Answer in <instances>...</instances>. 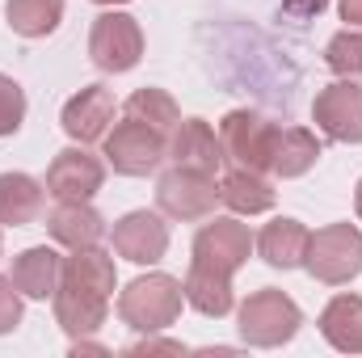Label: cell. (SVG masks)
<instances>
[{"label":"cell","instance_id":"1","mask_svg":"<svg viewBox=\"0 0 362 358\" xmlns=\"http://www.w3.org/2000/svg\"><path fill=\"white\" fill-rule=\"evenodd\" d=\"M181 304H185V291H181V278L173 274H139L135 282L122 287L118 295V316L127 329L135 333H165L169 325H177Z\"/></svg>","mask_w":362,"mask_h":358},{"label":"cell","instance_id":"2","mask_svg":"<svg viewBox=\"0 0 362 358\" xmlns=\"http://www.w3.org/2000/svg\"><path fill=\"white\" fill-rule=\"evenodd\" d=\"M299 325H303L299 304H295L286 291H278V287L253 291V295L240 304V312H236L240 337H245L249 346H257V350H278V346H286V342L299 333Z\"/></svg>","mask_w":362,"mask_h":358},{"label":"cell","instance_id":"3","mask_svg":"<svg viewBox=\"0 0 362 358\" xmlns=\"http://www.w3.org/2000/svg\"><path fill=\"white\" fill-rule=\"evenodd\" d=\"M101 156L122 178H148L169 161V135H160L156 127H148L139 118H122L105 131Z\"/></svg>","mask_w":362,"mask_h":358},{"label":"cell","instance_id":"4","mask_svg":"<svg viewBox=\"0 0 362 358\" xmlns=\"http://www.w3.org/2000/svg\"><path fill=\"white\" fill-rule=\"evenodd\" d=\"M303 270L325 287H346L362 274V232L354 224H329L312 232Z\"/></svg>","mask_w":362,"mask_h":358},{"label":"cell","instance_id":"5","mask_svg":"<svg viewBox=\"0 0 362 358\" xmlns=\"http://www.w3.org/2000/svg\"><path fill=\"white\" fill-rule=\"evenodd\" d=\"M89 59L105 76H122L144 59V30L131 13L105 8L89 30Z\"/></svg>","mask_w":362,"mask_h":358},{"label":"cell","instance_id":"6","mask_svg":"<svg viewBox=\"0 0 362 358\" xmlns=\"http://www.w3.org/2000/svg\"><path fill=\"white\" fill-rule=\"evenodd\" d=\"M274 135L278 122H270L257 110H232L219 122V144H223V161L253 169V173H270V156H274Z\"/></svg>","mask_w":362,"mask_h":358},{"label":"cell","instance_id":"7","mask_svg":"<svg viewBox=\"0 0 362 358\" xmlns=\"http://www.w3.org/2000/svg\"><path fill=\"white\" fill-rule=\"evenodd\" d=\"M219 202H223L219 198V181L211 173H194V169H177L173 165L156 181V207H160L165 219H181V224L211 219Z\"/></svg>","mask_w":362,"mask_h":358},{"label":"cell","instance_id":"8","mask_svg":"<svg viewBox=\"0 0 362 358\" xmlns=\"http://www.w3.org/2000/svg\"><path fill=\"white\" fill-rule=\"evenodd\" d=\"M249 253H253V232H249V224H240L236 215H215L211 224L198 228V236H194V258H189V262L215 270V274H232V278H236V270L249 262Z\"/></svg>","mask_w":362,"mask_h":358},{"label":"cell","instance_id":"9","mask_svg":"<svg viewBox=\"0 0 362 358\" xmlns=\"http://www.w3.org/2000/svg\"><path fill=\"white\" fill-rule=\"evenodd\" d=\"M312 122L333 144H362V85L346 76L325 85L312 101Z\"/></svg>","mask_w":362,"mask_h":358},{"label":"cell","instance_id":"10","mask_svg":"<svg viewBox=\"0 0 362 358\" xmlns=\"http://www.w3.org/2000/svg\"><path fill=\"white\" fill-rule=\"evenodd\" d=\"M47 194L55 202L64 198H93L105 185V161L93 156L89 144H72L64 152H55V161L47 165Z\"/></svg>","mask_w":362,"mask_h":358},{"label":"cell","instance_id":"11","mask_svg":"<svg viewBox=\"0 0 362 358\" xmlns=\"http://www.w3.org/2000/svg\"><path fill=\"white\" fill-rule=\"evenodd\" d=\"M114 253L131 266H156L169 253V224L156 211H127L114 224Z\"/></svg>","mask_w":362,"mask_h":358},{"label":"cell","instance_id":"12","mask_svg":"<svg viewBox=\"0 0 362 358\" xmlns=\"http://www.w3.org/2000/svg\"><path fill=\"white\" fill-rule=\"evenodd\" d=\"M114 114H118L114 93L105 89V85H85L81 93H72V97L64 101L59 127H64V135H68L72 144H97V139H105V131L114 127Z\"/></svg>","mask_w":362,"mask_h":358},{"label":"cell","instance_id":"13","mask_svg":"<svg viewBox=\"0 0 362 358\" xmlns=\"http://www.w3.org/2000/svg\"><path fill=\"white\" fill-rule=\"evenodd\" d=\"M169 161L177 169H194V173H211L219 178L223 169V144L219 131L206 118H181L169 135Z\"/></svg>","mask_w":362,"mask_h":358},{"label":"cell","instance_id":"14","mask_svg":"<svg viewBox=\"0 0 362 358\" xmlns=\"http://www.w3.org/2000/svg\"><path fill=\"white\" fill-rule=\"evenodd\" d=\"M51 308H55V325L76 342V337H93L105 316H110V295H97L85 287H72V282H59L55 295H51Z\"/></svg>","mask_w":362,"mask_h":358},{"label":"cell","instance_id":"15","mask_svg":"<svg viewBox=\"0 0 362 358\" xmlns=\"http://www.w3.org/2000/svg\"><path fill=\"white\" fill-rule=\"evenodd\" d=\"M47 232L64 249H93L105 236V219H101V211L93 207L89 198H64L47 215Z\"/></svg>","mask_w":362,"mask_h":358},{"label":"cell","instance_id":"16","mask_svg":"<svg viewBox=\"0 0 362 358\" xmlns=\"http://www.w3.org/2000/svg\"><path fill=\"white\" fill-rule=\"evenodd\" d=\"M308 241H312V232L299 224V219H291V215H278L270 219L262 232H257V253H262V262L274 270H299L303 266V258H308Z\"/></svg>","mask_w":362,"mask_h":358},{"label":"cell","instance_id":"17","mask_svg":"<svg viewBox=\"0 0 362 358\" xmlns=\"http://www.w3.org/2000/svg\"><path fill=\"white\" fill-rule=\"evenodd\" d=\"M59 274H64V258L51 249V245H34V249H21L13 258V282L25 299H51L55 287H59Z\"/></svg>","mask_w":362,"mask_h":358},{"label":"cell","instance_id":"18","mask_svg":"<svg viewBox=\"0 0 362 358\" xmlns=\"http://www.w3.org/2000/svg\"><path fill=\"white\" fill-rule=\"evenodd\" d=\"M181 291H185V304H189L198 316H211V321H219V316H228V312L236 308L232 274H215V270L194 266V262H189V270H185Z\"/></svg>","mask_w":362,"mask_h":358},{"label":"cell","instance_id":"19","mask_svg":"<svg viewBox=\"0 0 362 358\" xmlns=\"http://www.w3.org/2000/svg\"><path fill=\"white\" fill-rule=\"evenodd\" d=\"M47 185L30 173H0V228H25L42 215Z\"/></svg>","mask_w":362,"mask_h":358},{"label":"cell","instance_id":"20","mask_svg":"<svg viewBox=\"0 0 362 358\" xmlns=\"http://www.w3.org/2000/svg\"><path fill=\"white\" fill-rule=\"evenodd\" d=\"M320 337L341 350V354H362V299L358 295H333L320 312Z\"/></svg>","mask_w":362,"mask_h":358},{"label":"cell","instance_id":"21","mask_svg":"<svg viewBox=\"0 0 362 358\" xmlns=\"http://www.w3.org/2000/svg\"><path fill=\"white\" fill-rule=\"evenodd\" d=\"M320 161V139L308 127H278L274 135V156H270V173L282 181L303 178L312 165Z\"/></svg>","mask_w":362,"mask_h":358},{"label":"cell","instance_id":"22","mask_svg":"<svg viewBox=\"0 0 362 358\" xmlns=\"http://www.w3.org/2000/svg\"><path fill=\"white\" fill-rule=\"evenodd\" d=\"M219 198H223V207H232L236 215H266L278 194H274V185L266 181V173H253V169L232 165V169L219 178Z\"/></svg>","mask_w":362,"mask_h":358},{"label":"cell","instance_id":"23","mask_svg":"<svg viewBox=\"0 0 362 358\" xmlns=\"http://www.w3.org/2000/svg\"><path fill=\"white\" fill-rule=\"evenodd\" d=\"M59 282L85 287V291H97V295H114V287H118V270H114V258L101 253L97 245H93V249H72V258H64V274H59Z\"/></svg>","mask_w":362,"mask_h":358},{"label":"cell","instance_id":"24","mask_svg":"<svg viewBox=\"0 0 362 358\" xmlns=\"http://www.w3.org/2000/svg\"><path fill=\"white\" fill-rule=\"evenodd\" d=\"M4 21L21 38H47L64 21V0H4Z\"/></svg>","mask_w":362,"mask_h":358},{"label":"cell","instance_id":"25","mask_svg":"<svg viewBox=\"0 0 362 358\" xmlns=\"http://www.w3.org/2000/svg\"><path fill=\"white\" fill-rule=\"evenodd\" d=\"M122 114H127V118H139V122H148V127H156L160 135H173V127L181 122L177 101L165 89H135L122 101Z\"/></svg>","mask_w":362,"mask_h":358},{"label":"cell","instance_id":"26","mask_svg":"<svg viewBox=\"0 0 362 358\" xmlns=\"http://www.w3.org/2000/svg\"><path fill=\"white\" fill-rule=\"evenodd\" d=\"M325 64L346 81H362V30H337L325 47Z\"/></svg>","mask_w":362,"mask_h":358},{"label":"cell","instance_id":"27","mask_svg":"<svg viewBox=\"0 0 362 358\" xmlns=\"http://www.w3.org/2000/svg\"><path fill=\"white\" fill-rule=\"evenodd\" d=\"M25 122V89L0 72V139L4 135H17Z\"/></svg>","mask_w":362,"mask_h":358},{"label":"cell","instance_id":"28","mask_svg":"<svg viewBox=\"0 0 362 358\" xmlns=\"http://www.w3.org/2000/svg\"><path fill=\"white\" fill-rule=\"evenodd\" d=\"M21 325V291L13 278H0V337Z\"/></svg>","mask_w":362,"mask_h":358},{"label":"cell","instance_id":"29","mask_svg":"<svg viewBox=\"0 0 362 358\" xmlns=\"http://www.w3.org/2000/svg\"><path fill=\"white\" fill-rule=\"evenodd\" d=\"M131 354H185V346L181 342H165L156 333H144V342H135Z\"/></svg>","mask_w":362,"mask_h":358},{"label":"cell","instance_id":"30","mask_svg":"<svg viewBox=\"0 0 362 358\" xmlns=\"http://www.w3.org/2000/svg\"><path fill=\"white\" fill-rule=\"evenodd\" d=\"M282 8H286L295 21H308V17L325 13V8H329V0H282Z\"/></svg>","mask_w":362,"mask_h":358},{"label":"cell","instance_id":"31","mask_svg":"<svg viewBox=\"0 0 362 358\" xmlns=\"http://www.w3.org/2000/svg\"><path fill=\"white\" fill-rule=\"evenodd\" d=\"M337 8H341V21L362 30V0H337Z\"/></svg>","mask_w":362,"mask_h":358},{"label":"cell","instance_id":"32","mask_svg":"<svg viewBox=\"0 0 362 358\" xmlns=\"http://www.w3.org/2000/svg\"><path fill=\"white\" fill-rule=\"evenodd\" d=\"M354 211H358V219H362V178H358V185H354Z\"/></svg>","mask_w":362,"mask_h":358},{"label":"cell","instance_id":"33","mask_svg":"<svg viewBox=\"0 0 362 358\" xmlns=\"http://www.w3.org/2000/svg\"><path fill=\"white\" fill-rule=\"evenodd\" d=\"M93 4H127V0H93Z\"/></svg>","mask_w":362,"mask_h":358},{"label":"cell","instance_id":"34","mask_svg":"<svg viewBox=\"0 0 362 358\" xmlns=\"http://www.w3.org/2000/svg\"><path fill=\"white\" fill-rule=\"evenodd\" d=\"M0 249H4V241H0Z\"/></svg>","mask_w":362,"mask_h":358}]
</instances>
